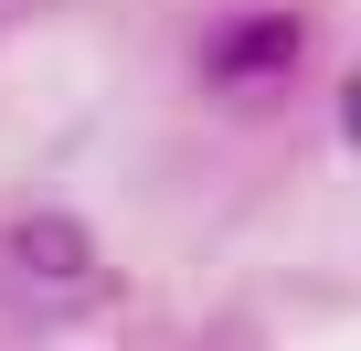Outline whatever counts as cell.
Wrapping results in <instances>:
<instances>
[{
    "instance_id": "obj_3",
    "label": "cell",
    "mask_w": 361,
    "mask_h": 351,
    "mask_svg": "<svg viewBox=\"0 0 361 351\" xmlns=\"http://www.w3.org/2000/svg\"><path fill=\"white\" fill-rule=\"evenodd\" d=\"M340 138L361 149V64H350V85H340Z\"/></svg>"
},
{
    "instance_id": "obj_1",
    "label": "cell",
    "mask_w": 361,
    "mask_h": 351,
    "mask_svg": "<svg viewBox=\"0 0 361 351\" xmlns=\"http://www.w3.org/2000/svg\"><path fill=\"white\" fill-rule=\"evenodd\" d=\"M298 54H308V22H298V11H234V22H213V43H202V85L234 96V107H255V96H276V85L298 75Z\"/></svg>"
},
{
    "instance_id": "obj_2",
    "label": "cell",
    "mask_w": 361,
    "mask_h": 351,
    "mask_svg": "<svg viewBox=\"0 0 361 351\" xmlns=\"http://www.w3.org/2000/svg\"><path fill=\"white\" fill-rule=\"evenodd\" d=\"M0 266H11L22 287H85V277H96V245H85L75 213H22L11 245H0Z\"/></svg>"
}]
</instances>
